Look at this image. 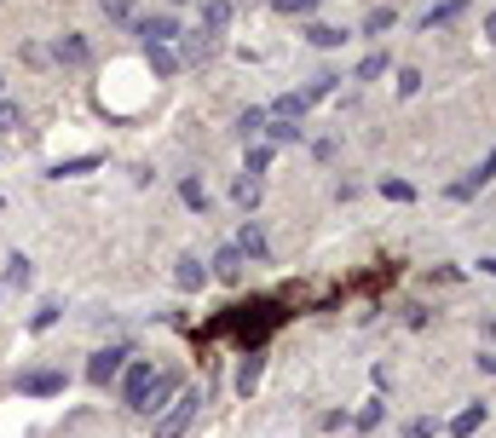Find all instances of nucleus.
I'll return each instance as SVG.
<instances>
[{
	"label": "nucleus",
	"instance_id": "0eeeda50",
	"mask_svg": "<svg viewBox=\"0 0 496 438\" xmlns=\"http://www.w3.org/2000/svg\"><path fill=\"white\" fill-rule=\"evenodd\" d=\"M174 283H179L185 294H196V289L208 283V265L196 260V254H179V260H174Z\"/></svg>",
	"mask_w": 496,
	"mask_h": 438
},
{
	"label": "nucleus",
	"instance_id": "1a4fd4ad",
	"mask_svg": "<svg viewBox=\"0 0 496 438\" xmlns=\"http://www.w3.org/2000/svg\"><path fill=\"white\" fill-rule=\"evenodd\" d=\"M231 248H237L243 260H266V237H260L254 219H243V231H237V243H231Z\"/></svg>",
	"mask_w": 496,
	"mask_h": 438
},
{
	"label": "nucleus",
	"instance_id": "cd10ccee",
	"mask_svg": "<svg viewBox=\"0 0 496 438\" xmlns=\"http://www.w3.org/2000/svg\"><path fill=\"white\" fill-rule=\"evenodd\" d=\"M260 128H266V110H243V121H237V133H243V145L254 138Z\"/></svg>",
	"mask_w": 496,
	"mask_h": 438
},
{
	"label": "nucleus",
	"instance_id": "aec40b11",
	"mask_svg": "<svg viewBox=\"0 0 496 438\" xmlns=\"http://www.w3.org/2000/svg\"><path fill=\"white\" fill-rule=\"evenodd\" d=\"M306 41L323 46V52H335V46L347 41V29H335V24H312V29H306Z\"/></svg>",
	"mask_w": 496,
	"mask_h": 438
},
{
	"label": "nucleus",
	"instance_id": "c9c22d12",
	"mask_svg": "<svg viewBox=\"0 0 496 438\" xmlns=\"http://www.w3.org/2000/svg\"><path fill=\"white\" fill-rule=\"evenodd\" d=\"M433 433H439V421H427V415H422V421H410V427H405V438H433Z\"/></svg>",
	"mask_w": 496,
	"mask_h": 438
},
{
	"label": "nucleus",
	"instance_id": "c85d7f7f",
	"mask_svg": "<svg viewBox=\"0 0 496 438\" xmlns=\"http://www.w3.org/2000/svg\"><path fill=\"white\" fill-rule=\"evenodd\" d=\"M99 12H104L110 24H128V18H133V0H99Z\"/></svg>",
	"mask_w": 496,
	"mask_h": 438
},
{
	"label": "nucleus",
	"instance_id": "473e14b6",
	"mask_svg": "<svg viewBox=\"0 0 496 438\" xmlns=\"http://www.w3.org/2000/svg\"><path fill=\"white\" fill-rule=\"evenodd\" d=\"M24 128V110L18 104H0V133H18Z\"/></svg>",
	"mask_w": 496,
	"mask_h": 438
},
{
	"label": "nucleus",
	"instance_id": "5701e85b",
	"mask_svg": "<svg viewBox=\"0 0 496 438\" xmlns=\"http://www.w3.org/2000/svg\"><path fill=\"white\" fill-rule=\"evenodd\" d=\"M335 81H340V75H329V70H323V75H312V81H306V87H300V99H306V104H318V99H329V92H335Z\"/></svg>",
	"mask_w": 496,
	"mask_h": 438
},
{
	"label": "nucleus",
	"instance_id": "9b49d317",
	"mask_svg": "<svg viewBox=\"0 0 496 438\" xmlns=\"http://www.w3.org/2000/svg\"><path fill=\"white\" fill-rule=\"evenodd\" d=\"M306 110H312V104H306V99H300V92H283V99H277V104L266 110V121H300V116H306Z\"/></svg>",
	"mask_w": 496,
	"mask_h": 438
},
{
	"label": "nucleus",
	"instance_id": "c756f323",
	"mask_svg": "<svg viewBox=\"0 0 496 438\" xmlns=\"http://www.w3.org/2000/svg\"><path fill=\"white\" fill-rule=\"evenodd\" d=\"M260 133H272V145H289V138H300V128H294V121H266Z\"/></svg>",
	"mask_w": 496,
	"mask_h": 438
},
{
	"label": "nucleus",
	"instance_id": "4c0bfd02",
	"mask_svg": "<svg viewBox=\"0 0 496 438\" xmlns=\"http://www.w3.org/2000/svg\"><path fill=\"white\" fill-rule=\"evenodd\" d=\"M485 41L496 46V12H491V18H485Z\"/></svg>",
	"mask_w": 496,
	"mask_h": 438
},
{
	"label": "nucleus",
	"instance_id": "7ed1b4c3",
	"mask_svg": "<svg viewBox=\"0 0 496 438\" xmlns=\"http://www.w3.org/2000/svg\"><path fill=\"white\" fill-rule=\"evenodd\" d=\"M150 386H157V364H145V357H133V364L121 369V404H128V410H145Z\"/></svg>",
	"mask_w": 496,
	"mask_h": 438
},
{
	"label": "nucleus",
	"instance_id": "2f4dec72",
	"mask_svg": "<svg viewBox=\"0 0 496 438\" xmlns=\"http://www.w3.org/2000/svg\"><path fill=\"white\" fill-rule=\"evenodd\" d=\"M381 410H386L381 398H376V404H364V410H358V433H376V427H381Z\"/></svg>",
	"mask_w": 496,
	"mask_h": 438
},
{
	"label": "nucleus",
	"instance_id": "20e7f679",
	"mask_svg": "<svg viewBox=\"0 0 496 438\" xmlns=\"http://www.w3.org/2000/svg\"><path fill=\"white\" fill-rule=\"evenodd\" d=\"M128 357H133L128 347H104V352H92V364H87V381H92V386H110L116 375L128 369Z\"/></svg>",
	"mask_w": 496,
	"mask_h": 438
},
{
	"label": "nucleus",
	"instance_id": "393cba45",
	"mask_svg": "<svg viewBox=\"0 0 496 438\" xmlns=\"http://www.w3.org/2000/svg\"><path fill=\"white\" fill-rule=\"evenodd\" d=\"M386 75V52H369L364 64H358V75H352V81H381Z\"/></svg>",
	"mask_w": 496,
	"mask_h": 438
},
{
	"label": "nucleus",
	"instance_id": "a211bd4d",
	"mask_svg": "<svg viewBox=\"0 0 496 438\" xmlns=\"http://www.w3.org/2000/svg\"><path fill=\"white\" fill-rule=\"evenodd\" d=\"M179 202H185V208H196V214H208V191H203V179L185 174V179H179Z\"/></svg>",
	"mask_w": 496,
	"mask_h": 438
},
{
	"label": "nucleus",
	"instance_id": "ea45409f",
	"mask_svg": "<svg viewBox=\"0 0 496 438\" xmlns=\"http://www.w3.org/2000/svg\"><path fill=\"white\" fill-rule=\"evenodd\" d=\"M167 6H185V0H167Z\"/></svg>",
	"mask_w": 496,
	"mask_h": 438
},
{
	"label": "nucleus",
	"instance_id": "b1692460",
	"mask_svg": "<svg viewBox=\"0 0 496 438\" xmlns=\"http://www.w3.org/2000/svg\"><path fill=\"white\" fill-rule=\"evenodd\" d=\"M393 24H398V12H393V6H376V12L364 18V35H386Z\"/></svg>",
	"mask_w": 496,
	"mask_h": 438
},
{
	"label": "nucleus",
	"instance_id": "f257e3e1",
	"mask_svg": "<svg viewBox=\"0 0 496 438\" xmlns=\"http://www.w3.org/2000/svg\"><path fill=\"white\" fill-rule=\"evenodd\" d=\"M283 318H289V311L277 306V300H248V306H231L225 318H214V323H208V335H214V340L231 335L243 352H260L272 328H283Z\"/></svg>",
	"mask_w": 496,
	"mask_h": 438
},
{
	"label": "nucleus",
	"instance_id": "4468645a",
	"mask_svg": "<svg viewBox=\"0 0 496 438\" xmlns=\"http://www.w3.org/2000/svg\"><path fill=\"white\" fill-rule=\"evenodd\" d=\"M243 254H237V248H220V254H214V277H225V283H237V277H243Z\"/></svg>",
	"mask_w": 496,
	"mask_h": 438
},
{
	"label": "nucleus",
	"instance_id": "72a5a7b5",
	"mask_svg": "<svg viewBox=\"0 0 496 438\" xmlns=\"http://www.w3.org/2000/svg\"><path fill=\"white\" fill-rule=\"evenodd\" d=\"M208 46H214V41L203 35V29H196V35H191V41H185V58H191V64H196V58H208Z\"/></svg>",
	"mask_w": 496,
	"mask_h": 438
},
{
	"label": "nucleus",
	"instance_id": "39448f33",
	"mask_svg": "<svg viewBox=\"0 0 496 438\" xmlns=\"http://www.w3.org/2000/svg\"><path fill=\"white\" fill-rule=\"evenodd\" d=\"M496 179V145L485 150V162H479L473 167V174H462L456 185H451V202H468V196H479V191H485V185Z\"/></svg>",
	"mask_w": 496,
	"mask_h": 438
},
{
	"label": "nucleus",
	"instance_id": "a19ab883",
	"mask_svg": "<svg viewBox=\"0 0 496 438\" xmlns=\"http://www.w3.org/2000/svg\"><path fill=\"white\" fill-rule=\"evenodd\" d=\"M0 87H6V75H0Z\"/></svg>",
	"mask_w": 496,
	"mask_h": 438
},
{
	"label": "nucleus",
	"instance_id": "f03ea898",
	"mask_svg": "<svg viewBox=\"0 0 496 438\" xmlns=\"http://www.w3.org/2000/svg\"><path fill=\"white\" fill-rule=\"evenodd\" d=\"M196 393H179L174 404H162V415H157V427H150V438H185V427L196 421Z\"/></svg>",
	"mask_w": 496,
	"mask_h": 438
},
{
	"label": "nucleus",
	"instance_id": "f704fd0d",
	"mask_svg": "<svg viewBox=\"0 0 496 438\" xmlns=\"http://www.w3.org/2000/svg\"><path fill=\"white\" fill-rule=\"evenodd\" d=\"M323 0H277V12H289V18H300V12H318Z\"/></svg>",
	"mask_w": 496,
	"mask_h": 438
},
{
	"label": "nucleus",
	"instance_id": "412c9836",
	"mask_svg": "<svg viewBox=\"0 0 496 438\" xmlns=\"http://www.w3.org/2000/svg\"><path fill=\"white\" fill-rule=\"evenodd\" d=\"M260 386V352H243V369H237V393L248 398Z\"/></svg>",
	"mask_w": 496,
	"mask_h": 438
},
{
	"label": "nucleus",
	"instance_id": "4be33fe9",
	"mask_svg": "<svg viewBox=\"0 0 496 438\" xmlns=\"http://www.w3.org/2000/svg\"><path fill=\"white\" fill-rule=\"evenodd\" d=\"M231 196H237V208H243V214H254V208H260V196H266V191H260V179H248V174H243V179H237V191H231Z\"/></svg>",
	"mask_w": 496,
	"mask_h": 438
},
{
	"label": "nucleus",
	"instance_id": "7c9ffc66",
	"mask_svg": "<svg viewBox=\"0 0 496 438\" xmlns=\"http://www.w3.org/2000/svg\"><path fill=\"white\" fill-rule=\"evenodd\" d=\"M381 196H386V202H415V191H410L405 179H381Z\"/></svg>",
	"mask_w": 496,
	"mask_h": 438
},
{
	"label": "nucleus",
	"instance_id": "dca6fc26",
	"mask_svg": "<svg viewBox=\"0 0 496 438\" xmlns=\"http://www.w3.org/2000/svg\"><path fill=\"white\" fill-rule=\"evenodd\" d=\"M225 24H231V0H208L203 6V35H220Z\"/></svg>",
	"mask_w": 496,
	"mask_h": 438
},
{
	"label": "nucleus",
	"instance_id": "6e6552de",
	"mask_svg": "<svg viewBox=\"0 0 496 438\" xmlns=\"http://www.w3.org/2000/svg\"><path fill=\"white\" fill-rule=\"evenodd\" d=\"M133 29H138V35H145V46H150V41H174V35H179L174 12H150V18H138Z\"/></svg>",
	"mask_w": 496,
	"mask_h": 438
},
{
	"label": "nucleus",
	"instance_id": "423d86ee",
	"mask_svg": "<svg viewBox=\"0 0 496 438\" xmlns=\"http://www.w3.org/2000/svg\"><path fill=\"white\" fill-rule=\"evenodd\" d=\"M18 393H29V398H58V393H64V369H29V375H18Z\"/></svg>",
	"mask_w": 496,
	"mask_h": 438
},
{
	"label": "nucleus",
	"instance_id": "9d476101",
	"mask_svg": "<svg viewBox=\"0 0 496 438\" xmlns=\"http://www.w3.org/2000/svg\"><path fill=\"white\" fill-rule=\"evenodd\" d=\"M462 12H468V0H444V6H433L427 18H422V29H427V35H433V29H451Z\"/></svg>",
	"mask_w": 496,
	"mask_h": 438
},
{
	"label": "nucleus",
	"instance_id": "e433bc0d",
	"mask_svg": "<svg viewBox=\"0 0 496 438\" xmlns=\"http://www.w3.org/2000/svg\"><path fill=\"white\" fill-rule=\"evenodd\" d=\"M29 323H35V328H52V323H58V306H41V311H35Z\"/></svg>",
	"mask_w": 496,
	"mask_h": 438
},
{
	"label": "nucleus",
	"instance_id": "58836bf2",
	"mask_svg": "<svg viewBox=\"0 0 496 438\" xmlns=\"http://www.w3.org/2000/svg\"><path fill=\"white\" fill-rule=\"evenodd\" d=\"M479 271H491V277H496V260H479Z\"/></svg>",
	"mask_w": 496,
	"mask_h": 438
},
{
	"label": "nucleus",
	"instance_id": "f8f14e48",
	"mask_svg": "<svg viewBox=\"0 0 496 438\" xmlns=\"http://www.w3.org/2000/svg\"><path fill=\"white\" fill-rule=\"evenodd\" d=\"M479 427H485V404H468V410L451 421V438H473Z\"/></svg>",
	"mask_w": 496,
	"mask_h": 438
},
{
	"label": "nucleus",
	"instance_id": "2eb2a0df",
	"mask_svg": "<svg viewBox=\"0 0 496 438\" xmlns=\"http://www.w3.org/2000/svg\"><path fill=\"white\" fill-rule=\"evenodd\" d=\"M29 277H35V271H29L24 254H12L6 265H0V283H6V289H29Z\"/></svg>",
	"mask_w": 496,
	"mask_h": 438
},
{
	"label": "nucleus",
	"instance_id": "6ab92c4d",
	"mask_svg": "<svg viewBox=\"0 0 496 438\" xmlns=\"http://www.w3.org/2000/svg\"><path fill=\"white\" fill-rule=\"evenodd\" d=\"M58 58H64V64H87L92 46H87L81 35H58Z\"/></svg>",
	"mask_w": 496,
	"mask_h": 438
},
{
	"label": "nucleus",
	"instance_id": "ddd939ff",
	"mask_svg": "<svg viewBox=\"0 0 496 438\" xmlns=\"http://www.w3.org/2000/svg\"><path fill=\"white\" fill-rule=\"evenodd\" d=\"M99 162H104L99 150H92V156H70V162H58V167H52V179H81V174H92Z\"/></svg>",
	"mask_w": 496,
	"mask_h": 438
},
{
	"label": "nucleus",
	"instance_id": "f3484780",
	"mask_svg": "<svg viewBox=\"0 0 496 438\" xmlns=\"http://www.w3.org/2000/svg\"><path fill=\"white\" fill-rule=\"evenodd\" d=\"M150 70H157L162 81H167V75L179 70V58H174V46H167V41H150Z\"/></svg>",
	"mask_w": 496,
	"mask_h": 438
},
{
	"label": "nucleus",
	"instance_id": "a878e982",
	"mask_svg": "<svg viewBox=\"0 0 496 438\" xmlns=\"http://www.w3.org/2000/svg\"><path fill=\"white\" fill-rule=\"evenodd\" d=\"M266 167H272V145H254V150H248V167H243V174H248V179H260Z\"/></svg>",
	"mask_w": 496,
	"mask_h": 438
},
{
	"label": "nucleus",
	"instance_id": "bb28decb",
	"mask_svg": "<svg viewBox=\"0 0 496 438\" xmlns=\"http://www.w3.org/2000/svg\"><path fill=\"white\" fill-rule=\"evenodd\" d=\"M415 92H422V70L405 64V70H398V99H415Z\"/></svg>",
	"mask_w": 496,
	"mask_h": 438
}]
</instances>
